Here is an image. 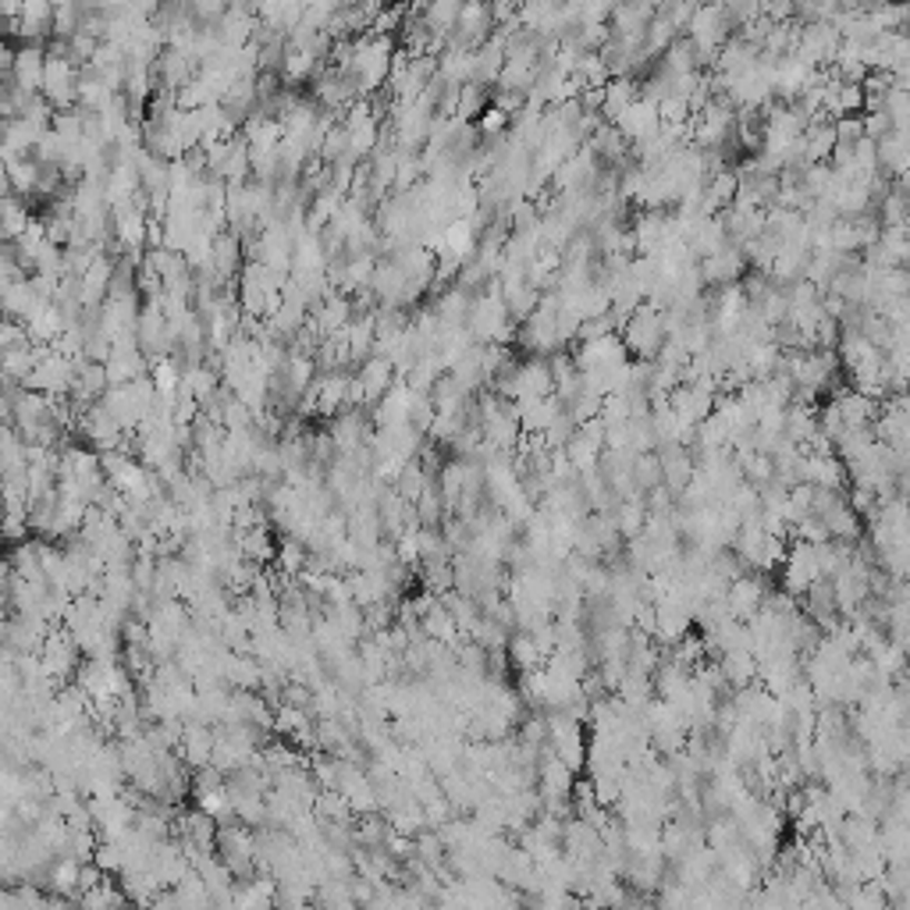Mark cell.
<instances>
[{"label": "cell", "mask_w": 910, "mask_h": 910, "mask_svg": "<svg viewBox=\"0 0 910 910\" xmlns=\"http://www.w3.org/2000/svg\"><path fill=\"white\" fill-rule=\"evenodd\" d=\"M214 858L228 868V876L239 879H253L260 876L257 864V829L243 825V822H221L217 825V840H214Z\"/></svg>", "instance_id": "obj_1"}, {"label": "cell", "mask_w": 910, "mask_h": 910, "mask_svg": "<svg viewBox=\"0 0 910 910\" xmlns=\"http://www.w3.org/2000/svg\"><path fill=\"white\" fill-rule=\"evenodd\" d=\"M544 733H548V751L566 764L570 772H580L587 764V730L584 719L570 712H544Z\"/></svg>", "instance_id": "obj_2"}, {"label": "cell", "mask_w": 910, "mask_h": 910, "mask_svg": "<svg viewBox=\"0 0 910 910\" xmlns=\"http://www.w3.org/2000/svg\"><path fill=\"white\" fill-rule=\"evenodd\" d=\"M619 342H623V349L626 356L633 359H641V363H651L654 356H659L662 349V342H665V317H662V309H654V306H636L630 320L619 327Z\"/></svg>", "instance_id": "obj_3"}, {"label": "cell", "mask_w": 910, "mask_h": 910, "mask_svg": "<svg viewBox=\"0 0 910 910\" xmlns=\"http://www.w3.org/2000/svg\"><path fill=\"white\" fill-rule=\"evenodd\" d=\"M76 86H79V68L71 65L61 50L47 47L40 97L53 107V115H58V111H76Z\"/></svg>", "instance_id": "obj_4"}, {"label": "cell", "mask_w": 910, "mask_h": 910, "mask_svg": "<svg viewBox=\"0 0 910 910\" xmlns=\"http://www.w3.org/2000/svg\"><path fill=\"white\" fill-rule=\"evenodd\" d=\"M71 380H76V363L65 359V356H58L53 349H47L43 359L36 363L32 377L26 380V388H29V392H40V395H47V398H61V395L71 392Z\"/></svg>", "instance_id": "obj_5"}, {"label": "cell", "mask_w": 910, "mask_h": 910, "mask_svg": "<svg viewBox=\"0 0 910 910\" xmlns=\"http://www.w3.org/2000/svg\"><path fill=\"white\" fill-rule=\"evenodd\" d=\"M353 380H356V388L363 395V409H374L380 398H385L392 392V385L398 380L395 367H392V359L385 356H370V359H363L359 367L353 370Z\"/></svg>", "instance_id": "obj_6"}, {"label": "cell", "mask_w": 910, "mask_h": 910, "mask_svg": "<svg viewBox=\"0 0 910 910\" xmlns=\"http://www.w3.org/2000/svg\"><path fill=\"white\" fill-rule=\"evenodd\" d=\"M764 597H769L764 576L740 573L736 580H730V587H725V609H730V615L736 619V623H751L754 612L764 605Z\"/></svg>", "instance_id": "obj_7"}, {"label": "cell", "mask_w": 910, "mask_h": 910, "mask_svg": "<svg viewBox=\"0 0 910 910\" xmlns=\"http://www.w3.org/2000/svg\"><path fill=\"white\" fill-rule=\"evenodd\" d=\"M548 395H552L548 359H541V356L520 359L516 377H513V392H508V403H534V398H548Z\"/></svg>", "instance_id": "obj_8"}, {"label": "cell", "mask_w": 910, "mask_h": 910, "mask_svg": "<svg viewBox=\"0 0 910 910\" xmlns=\"http://www.w3.org/2000/svg\"><path fill=\"white\" fill-rule=\"evenodd\" d=\"M800 484L825 487V491H847V466L835 452H808L804 463H800Z\"/></svg>", "instance_id": "obj_9"}, {"label": "cell", "mask_w": 910, "mask_h": 910, "mask_svg": "<svg viewBox=\"0 0 910 910\" xmlns=\"http://www.w3.org/2000/svg\"><path fill=\"white\" fill-rule=\"evenodd\" d=\"M210 267L221 285H235V278L243 275L246 267V246L235 231H217L210 239Z\"/></svg>", "instance_id": "obj_10"}, {"label": "cell", "mask_w": 910, "mask_h": 910, "mask_svg": "<svg viewBox=\"0 0 910 910\" xmlns=\"http://www.w3.org/2000/svg\"><path fill=\"white\" fill-rule=\"evenodd\" d=\"M43 65H47V47L40 43H18L14 61L8 71V82L22 93H40L43 86Z\"/></svg>", "instance_id": "obj_11"}, {"label": "cell", "mask_w": 910, "mask_h": 910, "mask_svg": "<svg viewBox=\"0 0 910 910\" xmlns=\"http://www.w3.org/2000/svg\"><path fill=\"white\" fill-rule=\"evenodd\" d=\"M698 275H701V285H715V288L740 285V278L748 275V260H743V249L725 246V249L715 253V257L698 260Z\"/></svg>", "instance_id": "obj_12"}, {"label": "cell", "mask_w": 910, "mask_h": 910, "mask_svg": "<svg viewBox=\"0 0 910 910\" xmlns=\"http://www.w3.org/2000/svg\"><path fill=\"white\" fill-rule=\"evenodd\" d=\"M615 129L623 132V139L630 142V147H633V142H644V139H651V136H659V129H662L659 107L636 97V100L626 107V111L615 118Z\"/></svg>", "instance_id": "obj_13"}, {"label": "cell", "mask_w": 910, "mask_h": 910, "mask_svg": "<svg viewBox=\"0 0 910 910\" xmlns=\"http://www.w3.org/2000/svg\"><path fill=\"white\" fill-rule=\"evenodd\" d=\"M210 754H214V725H204V722L181 725L178 758L186 761L189 769H204V764H210Z\"/></svg>", "instance_id": "obj_14"}, {"label": "cell", "mask_w": 910, "mask_h": 910, "mask_svg": "<svg viewBox=\"0 0 910 910\" xmlns=\"http://www.w3.org/2000/svg\"><path fill=\"white\" fill-rule=\"evenodd\" d=\"M36 225V210L18 196H0V243H18Z\"/></svg>", "instance_id": "obj_15"}, {"label": "cell", "mask_w": 910, "mask_h": 910, "mask_svg": "<svg viewBox=\"0 0 910 910\" xmlns=\"http://www.w3.org/2000/svg\"><path fill=\"white\" fill-rule=\"evenodd\" d=\"M76 907L79 910H125V907H129V897H125V889L118 886V879L103 876L97 886L82 889Z\"/></svg>", "instance_id": "obj_16"}, {"label": "cell", "mask_w": 910, "mask_h": 910, "mask_svg": "<svg viewBox=\"0 0 910 910\" xmlns=\"http://www.w3.org/2000/svg\"><path fill=\"white\" fill-rule=\"evenodd\" d=\"M47 129L29 118H14L4 125V157H32L36 142H40Z\"/></svg>", "instance_id": "obj_17"}, {"label": "cell", "mask_w": 910, "mask_h": 910, "mask_svg": "<svg viewBox=\"0 0 910 910\" xmlns=\"http://www.w3.org/2000/svg\"><path fill=\"white\" fill-rule=\"evenodd\" d=\"M4 175H8V189L18 199H32L36 196V181H40V164L32 157H4Z\"/></svg>", "instance_id": "obj_18"}, {"label": "cell", "mask_w": 910, "mask_h": 910, "mask_svg": "<svg viewBox=\"0 0 910 910\" xmlns=\"http://www.w3.org/2000/svg\"><path fill=\"white\" fill-rule=\"evenodd\" d=\"M633 100H636V79H630V76L609 79L602 89V121L615 125V118L623 115Z\"/></svg>", "instance_id": "obj_19"}, {"label": "cell", "mask_w": 910, "mask_h": 910, "mask_svg": "<svg viewBox=\"0 0 910 910\" xmlns=\"http://www.w3.org/2000/svg\"><path fill=\"white\" fill-rule=\"evenodd\" d=\"M800 142H804V160L808 164H829L832 150H835V132H832V121H811L804 136H800Z\"/></svg>", "instance_id": "obj_20"}, {"label": "cell", "mask_w": 910, "mask_h": 910, "mask_svg": "<svg viewBox=\"0 0 910 910\" xmlns=\"http://www.w3.org/2000/svg\"><path fill=\"white\" fill-rule=\"evenodd\" d=\"M43 299L36 296V288L29 285V278L26 281H18V285H11V288H4V293H0V306H4V314H8V320H18V324H26L29 317H32V309L40 306Z\"/></svg>", "instance_id": "obj_21"}, {"label": "cell", "mask_w": 910, "mask_h": 910, "mask_svg": "<svg viewBox=\"0 0 910 910\" xmlns=\"http://www.w3.org/2000/svg\"><path fill=\"white\" fill-rule=\"evenodd\" d=\"M491 103V89L477 86V82H466L459 86V100H455V121L459 125H473Z\"/></svg>", "instance_id": "obj_22"}, {"label": "cell", "mask_w": 910, "mask_h": 910, "mask_svg": "<svg viewBox=\"0 0 910 910\" xmlns=\"http://www.w3.org/2000/svg\"><path fill=\"white\" fill-rule=\"evenodd\" d=\"M654 487H662V463L654 452H644L633 459V491L636 495H651Z\"/></svg>", "instance_id": "obj_23"}, {"label": "cell", "mask_w": 910, "mask_h": 910, "mask_svg": "<svg viewBox=\"0 0 910 910\" xmlns=\"http://www.w3.org/2000/svg\"><path fill=\"white\" fill-rule=\"evenodd\" d=\"M125 910H154V907H147V903H129Z\"/></svg>", "instance_id": "obj_24"}, {"label": "cell", "mask_w": 910, "mask_h": 910, "mask_svg": "<svg viewBox=\"0 0 910 910\" xmlns=\"http://www.w3.org/2000/svg\"><path fill=\"white\" fill-rule=\"evenodd\" d=\"M4 324H8V314H4V306H0V327H4Z\"/></svg>", "instance_id": "obj_25"}, {"label": "cell", "mask_w": 910, "mask_h": 910, "mask_svg": "<svg viewBox=\"0 0 910 910\" xmlns=\"http://www.w3.org/2000/svg\"><path fill=\"white\" fill-rule=\"evenodd\" d=\"M427 910H434V907H427Z\"/></svg>", "instance_id": "obj_26"}]
</instances>
